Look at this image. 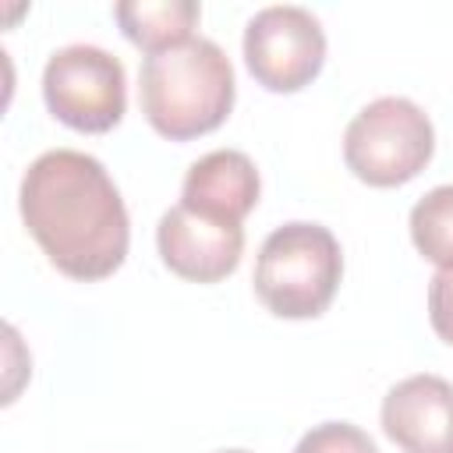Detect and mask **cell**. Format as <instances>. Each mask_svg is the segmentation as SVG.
Instances as JSON below:
<instances>
[{
	"instance_id": "6da1fadb",
	"label": "cell",
	"mask_w": 453,
	"mask_h": 453,
	"mask_svg": "<svg viewBox=\"0 0 453 453\" xmlns=\"http://www.w3.org/2000/svg\"><path fill=\"white\" fill-rule=\"evenodd\" d=\"M18 209L42 255L71 280H106L127 258L131 223L124 198L88 152H42L21 177Z\"/></svg>"
},
{
	"instance_id": "7a4b0ae2",
	"label": "cell",
	"mask_w": 453,
	"mask_h": 453,
	"mask_svg": "<svg viewBox=\"0 0 453 453\" xmlns=\"http://www.w3.org/2000/svg\"><path fill=\"white\" fill-rule=\"evenodd\" d=\"M234 67L212 39H188L145 57L138 78L142 113L156 134L188 142L216 131L234 110Z\"/></svg>"
},
{
	"instance_id": "3957f363",
	"label": "cell",
	"mask_w": 453,
	"mask_h": 453,
	"mask_svg": "<svg viewBox=\"0 0 453 453\" xmlns=\"http://www.w3.org/2000/svg\"><path fill=\"white\" fill-rule=\"evenodd\" d=\"M343 280V251L322 223L276 226L255 258V297L276 319H319Z\"/></svg>"
},
{
	"instance_id": "277c9868",
	"label": "cell",
	"mask_w": 453,
	"mask_h": 453,
	"mask_svg": "<svg viewBox=\"0 0 453 453\" xmlns=\"http://www.w3.org/2000/svg\"><path fill=\"white\" fill-rule=\"evenodd\" d=\"M435 152L428 113L403 96H382L357 110L343 131L347 170L368 188H400L414 180Z\"/></svg>"
},
{
	"instance_id": "5b68a950",
	"label": "cell",
	"mask_w": 453,
	"mask_h": 453,
	"mask_svg": "<svg viewBox=\"0 0 453 453\" xmlns=\"http://www.w3.org/2000/svg\"><path fill=\"white\" fill-rule=\"evenodd\" d=\"M46 110L81 134H103L120 124L127 106L124 64L103 46L71 42L42 67Z\"/></svg>"
},
{
	"instance_id": "8992f818",
	"label": "cell",
	"mask_w": 453,
	"mask_h": 453,
	"mask_svg": "<svg viewBox=\"0 0 453 453\" xmlns=\"http://www.w3.org/2000/svg\"><path fill=\"white\" fill-rule=\"evenodd\" d=\"M244 64L262 88L301 92L326 64V32L304 7H262L244 28Z\"/></svg>"
},
{
	"instance_id": "52a82bcc",
	"label": "cell",
	"mask_w": 453,
	"mask_h": 453,
	"mask_svg": "<svg viewBox=\"0 0 453 453\" xmlns=\"http://www.w3.org/2000/svg\"><path fill=\"white\" fill-rule=\"evenodd\" d=\"M156 248L173 276L191 283H219L241 265L244 226L191 212L188 205H173L159 216Z\"/></svg>"
},
{
	"instance_id": "ba28073f",
	"label": "cell",
	"mask_w": 453,
	"mask_h": 453,
	"mask_svg": "<svg viewBox=\"0 0 453 453\" xmlns=\"http://www.w3.org/2000/svg\"><path fill=\"white\" fill-rule=\"evenodd\" d=\"M382 432L403 453H453V382L411 375L382 400Z\"/></svg>"
},
{
	"instance_id": "9c48e42d",
	"label": "cell",
	"mask_w": 453,
	"mask_h": 453,
	"mask_svg": "<svg viewBox=\"0 0 453 453\" xmlns=\"http://www.w3.org/2000/svg\"><path fill=\"white\" fill-rule=\"evenodd\" d=\"M258 191L262 180L255 163L237 149H216L191 163L180 188V205L212 219L241 223L258 205Z\"/></svg>"
},
{
	"instance_id": "30bf717a",
	"label": "cell",
	"mask_w": 453,
	"mask_h": 453,
	"mask_svg": "<svg viewBox=\"0 0 453 453\" xmlns=\"http://www.w3.org/2000/svg\"><path fill=\"white\" fill-rule=\"evenodd\" d=\"M113 18L138 50L156 57L191 39L202 7L195 0H120L113 7Z\"/></svg>"
},
{
	"instance_id": "8fae6325",
	"label": "cell",
	"mask_w": 453,
	"mask_h": 453,
	"mask_svg": "<svg viewBox=\"0 0 453 453\" xmlns=\"http://www.w3.org/2000/svg\"><path fill=\"white\" fill-rule=\"evenodd\" d=\"M411 241L432 265L453 269V184H439L414 202Z\"/></svg>"
},
{
	"instance_id": "7c38bea8",
	"label": "cell",
	"mask_w": 453,
	"mask_h": 453,
	"mask_svg": "<svg viewBox=\"0 0 453 453\" xmlns=\"http://www.w3.org/2000/svg\"><path fill=\"white\" fill-rule=\"evenodd\" d=\"M294 453H379L375 442L350 421H322L301 435Z\"/></svg>"
},
{
	"instance_id": "4fadbf2b",
	"label": "cell",
	"mask_w": 453,
	"mask_h": 453,
	"mask_svg": "<svg viewBox=\"0 0 453 453\" xmlns=\"http://www.w3.org/2000/svg\"><path fill=\"white\" fill-rule=\"evenodd\" d=\"M428 322L435 336L453 347V269H439L428 283Z\"/></svg>"
},
{
	"instance_id": "5bb4252c",
	"label": "cell",
	"mask_w": 453,
	"mask_h": 453,
	"mask_svg": "<svg viewBox=\"0 0 453 453\" xmlns=\"http://www.w3.org/2000/svg\"><path fill=\"white\" fill-rule=\"evenodd\" d=\"M219 453H248V449H219Z\"/></svg>"
}]
</instances>
